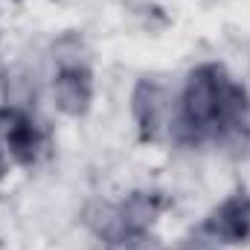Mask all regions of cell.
Listing matches in <instances>:
<instances>
[{
  "mask_svg": "<svg viewBox=\"0 0 250 250\" xmlns=\"http://www.w3.org/2000/svg\"><path fill=\"white\" fill-rule=\"evenodd\" d=\"M248 114L245 90L227 79V73L215 64L198 67L187 82L181 96V131L189 140H204L212 134H224L239 128Z\"/></svg>",
  "mask_w": 250,
  "mask_h": 250,
  "instance_id": "1",
  "label": "cell"
},
{
  "mask_svg": "<svg viewBox=\"0 0 250 250\" xmlns=\"http://www.w3.org/2000/svg\"><path fill=\"white\" fill-rule=\"evenodd\" d=\"M204 230L227 245H242L250 239V198L245 192L230 195L204 224Z\"/></svg>",
  "mask_w": 250,
  "mask_h": 250,
  "instance_id": "2",
  "label": "cell"
},
{
  "mask_svg": "<svg viewBox=\"0 0 250 250\" xmlns=\"http://www.w3.org/2000/svg\"><path fill=\"white\" fill-rule=\"evenodd\" d=\"M0 125H3V140H6L9 154L18 163H32L41 148V134L35 123L23 111L9 108V111H0Z\"/></svg>",
  "mask_w": 250,
  "mask_h": 250,
  "instance_id": "3",
  "label": "cell"
},
{
  "mask_svg": "<svg viewBox=\"0 0 250 250\" xmlns=\"http://www.w3.org/2000/svg\"><path fill=\"white\" fill-rule=\"evenodd\" d=\"M90 93H93V84H90V73L84 67H64L56 79V99H59V108L64 114H84L87 105H90Z\"/></svg>",
  "mask_w": 250,
  "mask_h": 250,
  "instance_id": "4",
  "label": "cell"
},
{
  "mask_svg": "<svg viewBox=\"0 0 250 250\" xmlns=\"http://www.w3.org/2000/svg\"><path fill=\"white\" fill-rule=\"evenodd\" d=\"M3 169H6V166H3V151H0V178H3Z\"/></svg>",
  "mask_w": 250,
  "mask_h": 250,
  "instance_id": "5",
  "label": "cell"
}]
</instances>
